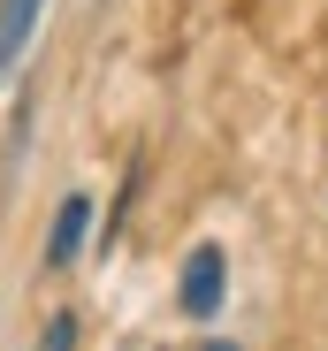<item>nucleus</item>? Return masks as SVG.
<instances>
[{"instance_id":"nucleus-1","label":"nucleus","mask_w":328,"mask_h":351,"mask_svg":"<svg viewBox=\"0 0 328 351\" xmlns=\"http://www.w3.org/2000/svg\"><path fill=\"white\" fill-rule=\"evenodd\" d=\"M176 298H184L191 321H214V313H222V298H229V260H222V245H191V252H184Z\"/></svg>"},{"instance_id":"nucleus-5","label":"nucleus","mask_w":328,"mask_h":351,"mask_svg":"<svg viewBox=\"0 0 328 351\" xmlns=\"http://www.w3.org/2000/svg\"><path fill=\"white\" fill-rule=\"evenodd\" d=\"M199 351H237V343H199Z\"/></svg>"},{"instance_id":"nucleus-4","label":"nucleus","mask_w":328,"mask_h":351,"mask_svg":"<svg viewBox=\"0 0 328 351\" xmlns=\"http://www.w3.org/2000/svg\"><path fill=\"white\" fill-rule=\"evenodd\" d=\"M38 351H77V313H53L38 328Z\"/></svg>"},{"instance_id":"nucleus-2","label":"nucleus","mask_w":328,"mask_h":351,"mask_svg":"<svg viewBox=\"0 0 328 351\" xmlns=\"http://www.w3.org/2000/svg\"><path fill=\"white\" fill-rule=\"evenodd\" d=\"M84 229H92V199H84V191H69V199H62V214H53V237H46V267H53V275H62V267L84 252Z\"/></svg>"},{"instance_id":"nucleus-3","label":"nucleus","mask_w":328,"mask_h":351,"mask_svg":"<svg viewBox=\"0 0 328 351\" xmlns=\"http://www.w3.org/2000/svg\"><path fill=\"white\" fill-rule=\"evenodd\" d=\"M38 8H46V0H0V84L16 77L23 46H31V31H38Z\"/></svg>"}]
</instances>
